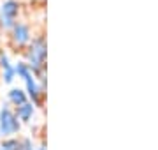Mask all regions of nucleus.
<instances>
[{
  "label": "nucleus",
  "mask_w": 158,
  "mask_h": 150,
  "mask_svg": "<svg viewBox=\"0 0 158 150\" xmlns=\"http://www.w3.org/2000/svg\"><path fill=\"white\" fill-rule=\"evenodd\" d=\"M27 58H28V67L32 73L39 74L42 78V83H46V78L42 76V69H44L46 62V41L42 35L35 37L28 42L27 46Z\"/></svg>",
  "instance_id": "1"
},
{
  "label": "nucleus",
  "mask_w": 158,
  "mask_h": 150,
  "mask_svg": "<svg viewBox=\"0 0 158 150\" xmlns=\"http://www.w3.org/2000/svg\"><path fill=\"white\" fill-rule=\"evenodd\" d=\"M21 129V124L18 120L16 113L4 104V108H0V138L7 139L12 134H16Z\"/></svg>",
  "instance_id": "2"
},
{
  "label": "nucleus",
  "mask_w": 158,
  "mask_h": 150,
  "mask_svg": "<svg viewBox=\"0 0 158 150\" xmlns=\"http://www.w3.org/2000/svg\"><path fill=\"white\" fill-rule=\"evenodd\" d=\"M32 41V34H30V27L23 21H16L14 27L11 29V42L12 46L18 50L28 46V42Z\"/></svg>",
  "instance_id": "3"
},
{
  "label": "nucleus",
  "mask_w": 158,
  "mask_h": 150,
  "mask_svg": "<svg viewBox=\"0 0 158 150\" xmlns=\"http://www.w3.org/2000/svg\"><path fill=\"white\" fill-rule=\"evenodd\" d=\"M19 14V4L16 0H7L4 2V6L0 7V25L4 29L11 30L16 23V18Z\"/></svg>",
  "instance_id": "4"
},
{
  "label": "nucleus",
  "mask_w": 158,
  "mask_h": 150,
  "mask_svg": "<svg viewBox=\"0 0 158 150\" xmlns=\"http://www.w3.org/2000/svg\"><path fill=\"white\" fill-rule=\"evenodd\" d=\"M25 83H27V94L32 97V101H34V103H39L40 94H42V88L37 85L35 78H34V76H28V78L25 80Z\"/></svg>",
  "instance_id": "5"
},
{
  "label": "nucleus",
  "mask_w": 158,
  "mask_h": 150,
  "mask_svg": "<svg viewBox=\"0 0 158 150\" xmlns=\"http://www.w3.org/2000/svg\"><path fill=\"white\" fill-rule=\"evenodd\" d=\"M32 115H34V106H32V103H25V104H21V106H18V108H16V117H18V120H21V122H30Z\"/></svg>",
  "instance_id": "6"
},
{
  "label": "nucleus",
  "mask_w": 158,
  "mask_h": 150,
  "mask_svg": "<svg viewBox=\"0 0 158 150\" xmlns=\"http://www.w3.org/2000/svg\"><path fill=\"white\" fill-rule=\"evenodd\" d=\"M9 101H11L14 106H21V104L28 103V99H27V94L23 92L21 88H12L11 92H9Z\"/></svg>",
  "instance_id": "7"
},
{
  "label": "nucleus",
  "mask_w": 158,
  "mask_h": 150,
  "mask_svg": "<svg viewBox=\"0 0 158 150\" xmlns=\"http://www.w3.org/2000/svg\"><path fill=\"white\" fill-rule=\"evenodd\" d=\"M0 150H23L21 148V141L14 138H7L0 141Z\"/></svg>",
  "instance_id": "8"
},
{
  "label": "nucleus",
  "mask_w": 158,
  "mask_h": 150,
  "mask_svg": "<svg viewBox=\"0 0 158 150\" xmlns=\"http://www.w3.org/2000/svg\"><path fill=\"white\" fill-rule=\"evenodd\" d=\"M14 71H16V74L19 76V78H23V80H27L28 76H32V71H30V67H28L27 62H18V65L14 67Z\"/></svg>",
  "instance_id": "9"
},
{
  "label": "nucleus",
  "mask_w": 158,
  "mask_h": 150,
  "mask_svg": "<svg viewBox=\"0 0 158 150\" xmlns=\"http://www.w3.org/2000/svg\"><path fill=\"white\" fill-rule=\"evenodd\" d=\"M14 76H16V71H14V67H9V69L4 71V74H2V80H4V83H12L14 81Z\"/></svg>",
  "instance_id": "10"
},
{
  "label": "nucleus",
  "mask_w": 158,
  "mask_h": 150,
  "mask_svg": "<svg viewBox=\"0 0 158 150\" xmlns=\"http://www.w3.org/2000/svg\"><path fill=\"white\" fill-rule=\"evenodd\" d=\"M11 67V60H9V57H7L4 51H0V69L2 71H6Z\"/></svg>",
  "instance_id": "11"
}]
</instances>
